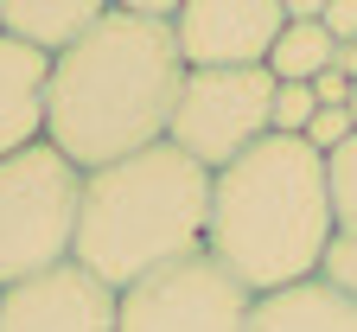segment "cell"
I'll use <instances>...</instances> for the list:
<instances>
[{"instance_id":"6","label":"cell","mask_w":357,"mask_h":332,"mask_svg":"<svg viewBox=\"0 0 357 332\" xmlns=\"http://www.w3.org/2000/svg\"><path fill=\"white\" fill-rule=\"evenodd\" d=\"M255 294L211 256H185L147 281L121 288L115 332H249Z\"/></svg>"},{"instance_id":"4","label":"cell","mask_w":357,"mask_h":332,"mask_svg":"<svg viewBox=\"0 0 357 332\" xmlns=\"http://www.w3.org/2000/svg\"><path fill=\"white\" fill-rule=\"evenodd\" d=\"M77 205H83V173L52 140L0 160V288H20V281L70 262Z\"/></svg>"},{"instance_id":"9","label":"cell","mask_w":357,"mask_h":332,"mask_svg":"<svg viewBox=\"0 0 357 332\" xmlns=\"http://www.w3.org/2000/svg\"><path fill=\"white\" fill-rule=\"evenodd\" d=\"M45 83H52V58L0 32V160L45 140Z\"/></svg>"},{"instance_id":"11","label":"cell","mask_w":357,"mask_h":332,"mask_svg":"<svg viewBox=\"0 0 357 332\" xmlns=\"http://www.w3.org/2000/svg\"><path fill=\"white\" fill-rule=\"evenodd\" d=\"M249 332H357V307L312 275V281H294V288L255 294Z\"/></svg>"},{"instance_id":"15","label":"cell","mask_w":357,"mask_h":332,"mask_svg":"<svg viewBox=\"0 0 357 332\" xmlns=\"http://www.w3.org/2000/svg\"><path fill=\"white\" fill-rule=\"evenodd\" d=\"M319 281L326 288H338L351 307H357V236H332V250L319 262Z\"/></svg>"},{"instance_id":"18","label":"cell","mask_w":357,"mask_h":332,"mask_svg":"<svg viewBox=\"0 0 357 332\" xmlns=\"http://www.w3.org/2000/svg\"><path fill=\"white\" fill-rule=\"evenodd\" d=\"M351 128H357V83H351Z\"/></svg>"},{"instance_id":"5","label":"cell","mask_w":357,"mask_h":332,"mask_svg":"<svg viewBox=\"0 0 357 332\" xmlns=\"http://www.w3.org/2000/svg\"><path fill=\"white\" fill-rule=\"evenodd\" d=\"M268 109H275V77L268 71H185L166 140L217 179L255 140H268Z\"/></svg>"},{"instance_id":"8","label":"cell","mask_w":357,"mask_h":332,"mask_svg":"<svg viewBox=\"0 0 357 332\" xmlns=\"http://www.w3.org/2000/svg\"><path fill=\"white\" fill-rule=\"evenodd\" d=\"M121 294L77 262L32 275L20 288H0V332H115Z\"/></svg>"},{"instance_id":"14","label":"cell","mask_w":357,"mask_h":332,"mask_svg":"<svg viewBox=\"0 0 357 332\" xmlns=\"http://www.w3.org/2000/svg\"><path fill=\"white\" fill-rule=\"evenodd\" d=\"M312 115H319V103H312V83H275L268 134H287V140H300V134L312 128Z\"/></svg>"},{"instance_id":"16","label":"cell","mask_w":357,"mask_h":332,"mask_svg":"<svg viewBox=\"0 0 357 332\" xmlns=\"http://www.w3.org/2000/svg\"><path fill=\"white\" fill-rule=\"evenodd\" d=\"M351 134H357V128H351V109H319V115H312V128H306L300 140L326 160V154H338V147H344Z\"/></svg>"},{"instance_id":"7","label":"cell","mask_w":357,"mask_h":332,"mask_svg":"<svg viewBox=\"0 0 357 332\" xmlns=\"http://www.w3.org/2000/svg\"><path fill=\"white\" fill-rule=\"evenodd\" d=\"M287 26L275 0H178L172 45L185 71H268V52Z\"/></svg>"},{"instance_id":"12","label":"cell","mask_w":357,"mask_h":332,"mask_svg":"<svg viewBox=\"0 0 357 332\" xmlns=\"http://www.w3.org/2000/svg\"><path fill=\"white\" fill-rule=\"evenodd\" d=\"M332 52L338 45L326 26H281L275 52H268V77L275 83H312V77L332 71Z\"/></svg>"},{"instance_id":"17","label":"cell","mask_w":357,"mask_h":332,"mask_svg":"<svg viewBox=\"0 0 357 332\" xmlns=\"http://www.w3.org/2000/svg\"><path fill=\"white\" fill-rule=\"evenodd\" d=\"M319 26L332 32V45H357V0H326Z\"/></svg>"},{"instance_id":"10","label":"cell","mask_w":357,"mask_h":332,"mask_svg":"<svg viewBox=\"0 0 357 332\" xmlns=\"http://www.w3.org/2000/svg\"><path fill=\"white\" fill-rule=\"evenodd\" d=\"M109 0H0V32L38 58H64L77 38L102 26Z\"/></svg>"},{"instance_id":"2","label":"cell","mask_w":357,"mask_h":332,"mask_svg":"<svg viewBox=\"0 0 357 332\" xmlns=\"http://www.w3.org/2000/svg\"><path fill=\"white\" fill-rule=\"evenodd\" d=\"M332 199L326 160L306 140L268 134L211 179V230L204 256L230 268L249 294H275L294 281H312L332 250Z\"/></svg>"},{"instance_id":"1","label":"cell","mask_w":357,"mask_h":332,"mask_svg":"<svg viewBox=\"0 0 357 332\" xmlns=\"http://www.w3.org/2000/svg\"><path fill=\"white\" fill-rule=\"evenodd\" d=\"M178 89H185V64H178L172 26H141L109 0L102 26L77 38L64 58H52L45 140L77 173H102L115 160L160 147Z\"/></svg>"},{"instance_id":"3","label":"cell","mask_w":357,"mask_h":332,"mask_svg":"<svg viewBox=\"0 0 357 332\" xmlns=\"http://www.w3.org/2000/svg\"><path fill=\"white\" fill-rule=\"evenodd\" d=\"M211 230V173L160 140V147L83 173L77 205V250L70 262L109 288H134L185 256H204Z\"/></svg>"},{"instance_id":"13","label":"cell","mask_w":357,"mask_h":332,"mask_svg":"<svg viewBox=\"0 0 357 332\" xmlns=\"http://www.w3.org/2000/svg\"><path fill=\"white\" fill-rule=\"evenodd\" d=\"M326 199H332V224L338 236H357V134L338 154H326Z\"/></svg>"}]
</instances>
